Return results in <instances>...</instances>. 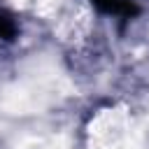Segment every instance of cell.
<instances>
[{"instance_id": "cell-1", "label": "cell", "mask_w": 149, "mask_h": 149, "mask_svg": "<svg viewBox=\"0 0 149 149\" xmlns=\"http://www.w3.org/2000/svg\"><path fill=\"white\" fill-rule=\"evenodd\" d=\"M91 2L105 14H114V16H133L137 12L135 0H91Z\"/></svg>"}, {"instance_id": "cell-2", "label": "cell", "mask_w": 149, "mask_h": 149, "mask_svg": "<svg viewBox=\"0 0 149 149\" xmlns=\"http://www.w3.org/2000/svg\"><path fill=\"white\" fill-rule=\"evenodd\" d=\"M16 21L9 12L0 9V42H12L16 37Z\"/></svg>"}]
</instances>
